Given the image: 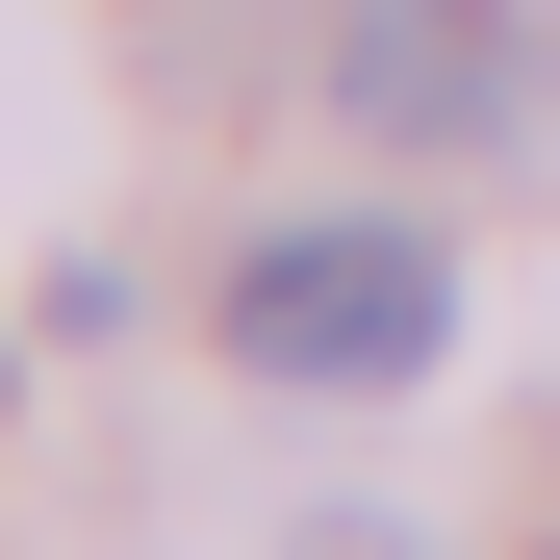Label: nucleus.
<instances>
[{
  "label": "nucleus",
  "instance_id": "nucleus-2",
  "mask_svg": "<svg viewBox=\"0 0 560 560\" xmlns=\"http://www.w3.org/2000/svg\"><path fill=\"white\" fill-rule=\"evenodd\" d=\"M535 77H560L535 0H357V26H331V103L383 128V153H510Z\"/></svg>",
  "mask_w": 560,
  "mask_h": 560
},
{
  "label": "nucleus",
  "instance_id": "nucleus-1",
  "mask_svg": "<svg viewBox=\"0 0 560 560\" xmlns=\"http://www.w3.org/2000/svg\"><path fill=\"white\" fill-rule=\"evenodd\" d=\"M230 357L255 383H433L458 357V255L433 230H255L230 255Z\"/></svg>",
  "mask_w": 560,
  "mask_h": 560
}]
</instances>
